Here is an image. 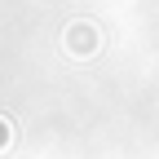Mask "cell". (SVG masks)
<instances>
[{"mask_svg": "<svg viewBox=\"0 0 159 159\" xmlns=\"http://www.w3.org/2000/svg\"><path fill=\"white\" fill-rule=\"evenodd\" d=\"M9 146H18V124H9L0 115V150H9Z\"/></svg>", "mask_w": 159, "mask_h": 159, "instance_id": "obj_2", "label": "cell"}, {"mask_svg": "<svg viewBox=\"0 0 159 159\" xmlns=\"http://www.w3.org/2000/svg\"><path fill=\"white\" fill-rule=\"evenodd\" d=\"M62 49L75 57V62H89V57L102 49V31H97L93 22H84V18H80V22H71V27H66V35H62Z\"/></svg>", "mask_w": 159, "mask_h": 159, "instance_id": "obj_1", "label": "cell"}]
</instances>
